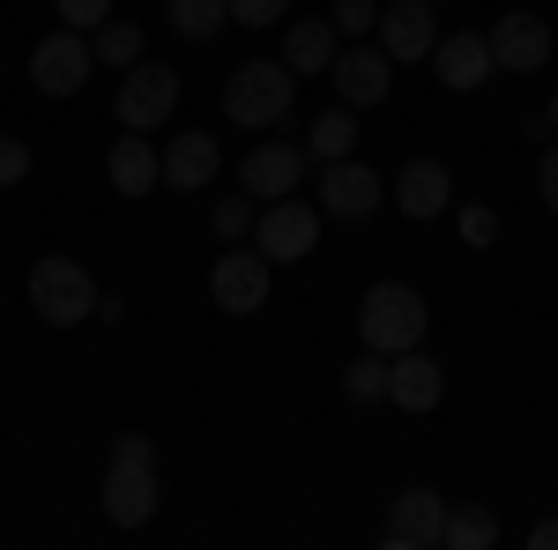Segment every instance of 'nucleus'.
<instances>
[{"instance_id": "obj_20", "label": "nucleus", "mask_w": 558, "mask_h": 550, "mask_svg": "<svg viewBox=\"0 0 558 550\" xmlns=\"http://www.w3.org/2000/svg\"><path fill=\"white\" fill-rule=\"evenodd\" d=\"M336 38H343V30L320 23V15H313V23H283V68H291V75H328L336 52H343Z\"/></svg>"}, {"instance_id": "obj_34", "label": "nucleus", "mask_w": 558, "mask_h": 550, "mask_svg": "<svg viewBox=\"0 0 558 550\" xmlns=\"http://www.w3.org/2000/svg\"><path fill=\"white\" fill-rule=\"evenodd\" d=\"M529 543H536V550H558V513H551V521H536V528H529Z\"/></svg>"}, {"instance_id": "obj_3", "label": "nucleus", "mask_w": 558, "mask_h": 550, "mask_svg": "<svg viewBox=\"0 0 558 550\" xmlns=\"http://www.w3.org/2000/svg\"><path fill=\"white\" fill-rule=\"evenodd\" d=\"M97 283H89V268L83 260H68V254H45L38 268H31V313H38L45 328H83L89 313H97Z\"/></svg>"}, {"instance_id": "obj_28", "label": "nucleus", "mask_w": 558, "mask_h": 550, "mask_svg": "<svg viewBox=\"0 0 558 550\" xmlns=\"http://www.w3.org/2000/svg\"><path fill=\"white\" fill-rule=\"evenodd\" d=\"M105 468H157V439H149V431H120Z\"/></svg>"}, {"instance_id": "obj_19", "label": "nucleus", "mask_w": 558, "mask_h": 550, "mask_svg": "<svg viewBox=\"0 0 558 550\" xmlns=\"http://www.w3.org/2000/svg\"><path fill=\"white\" fill-rule=\"evenodd\" d=\"M157 513V468H105V521L142 528Z\"/></svg>"}, {"instance_id": "obj_29", "label": "nucleus", "mask_w": 558, "mask_h": 550, "mask_svg": "<svg viewBox=\"0 0 558 550\" xmlns=\"http://www.w3.org/2000/svg\"><path fill=\"white\" fill-rule=\"evenodd\" d=\"M52 8H60V23H68V30H105V23H112V0H52Z\"/></svg>"}, {"instance_id": "obj_6", "label": "nucleus", "mask_w": 558, "mask_h": 550, "mask_svg": "<svg viewBox=\"0 0 558 550\" xmlns=\"http://www.w3.org/2000/svg\"><path fill=\"white\" fill-rule=\"evenodd\" d=\"M447 499L432 491V484H410V491H395V513H387V550H447Z\"/></svg>"}, {"instance_id": "obj_10", "label": "nucleus", "mask_w": 558, "mask_h": 550, "mask_svg": "<svg viewBox=\"0 0 558 550\" xmlns=\"http://www.w3.org/2000/svg\"><path fill=\"white\" fill-rule=\"evenodd\" d=\"M373 209H380V171H365L357 157L320 164V216H336V223H365Z\"/></svg>"}, {"instance_id": "obj_31", "label": "nucleus", "mask_w": 558, "mask_h": 550, "mask_svg": "<svg viewBox=\"0 0 558 550\" xmlns=\"http://www.w3.org/2000/svg\"><path fill=\"white\" fill-rule=\"evenodd\" d=\"M23 179H31V142L0 134V186H23Z\"/></svg>"}, {"instance_id": "obj_1", "label": "nucleus", "mask_w": 558, "mask_h": 550, "mask_svg": "<svg viewBox=\"0 0 558 550\" xmlns=\"http://www.w3.org/2000/svg\"><path fill=\"white\" fill-rule=\"evenodd\" d=\"M425 297L410 283H373L365 305H357V342L380 350V357H402V350H425Z\"/></svg>"}, {"instance_id": "obj_26", "label": "nucleus", "mask_w": 558, "mask_h": 550, "mask_svg": "<svg viewBox=\"0 0 558 550\" xmlns=\"http://www.w3.org/2000/svg\"><path fill=\"white\" fill-rule=\"evenodd\" d=\"M328 23H336L343 38H373V30H380V0H336Z\"/></svg>"}, {"instance_id": "obj_25", "label": "nucleus", "mask_w": 558, "mask_h": 550, "mask_svg": "<svg viewBox=\"0 0 558 550\" xmlns=\"http://www.w3.org/2000/svg\"><path fill=\"white\" fill-rule=\"evenodd\" d=\"M343 394L350 402H387V357L380 350H365V357L343 372Z\"/></svg>"}, {"instance_id": "obj_15", "label": "nucleus", "mask_w": 558, "mask_h": 550, "mask_svg": "<svg viewBox=\"0 0 558 550\" xmlns=\"http://www.w3.org/2000/svg\"><path fill=\"white\" fill-rule=\"evenodd\" d=\"M387 402L410 410V417H425V410L447 402V372L432 365L425 350H402V357H387Z\"/></svg>"}, {"instance_id": "obj_21", "label": "nucleus", "mask_w": 558, "mask_h": 550, "mask_svg": "<svg viewBox=\"0 0 558 550\" xmlns=\"http://www.w3.org/2000/svg\"><path fill=\"white\" fill-rule=\"evenodd\" d=\"M350 149H357V112H350V105L320 112L313 134H305V157H313V164H336V157H350Z\"/></svg>"}, {"instance_id": "obj_7", "label": "nucleus", "mask_w": 558, "mask_h": 550, "mask_svg": "<svg viewBox=\"0 0 558 550\" xmlns=\"http://www.w3.org/2000/svg\"><path fill=\"white\" fill-rule=\"evenodd\" d=\"M254 246L268 260H305L313 246H320V209L313 201H260V216H254Z\"/></svg>"}, {"instance_id": "obj_33", "label": "nucleus", "mask_w": 558, "mask_h": 550, "mask_svg": "<svg viewBox=\"0 0 558 550\" xmlns=\"http://www.w3.org/2000/svg\"><path fill=\"white\" fill-rule=\"evenodd\" d=\"M492 231H499L492 209H462V239H470V246H492Z\"/></svg>"}, {"instance_id": "obj_17", "label": "nucleus", "mask_w": 558, "mask_h": 550, "mask_svg": "<svg viewBox=\"0 0 558 550\" xmlns=\"http://www.w3.org/2000/svg\"><path fill=\"white\" fill-rule=\"evenodd\" d=\"M105 179H112V194H120V201H142V194H149V186H165V149H157V142H142V134H120V142H112V157H105Z\"/></svg>"}, {"instance_id": "obj_2", "label": "nucleus", "mask_w": 558, "mask_h": 550, "mask_svg": "<svg viewBox=\"0 0 558 550\" xmlns=\"http://www.w3.org/2000/svg\"><path fill=\"white\" fill-rule=\"evenodd\" d=\"M291 97H299V75L283 68V60H246V68H231V83H223V112L239 120V127H283L291 120Z\"/></svg>"}, {"instance_id": "obj_18", "label": "nucleus", "mask_w": 558, "mask_h": 550, "mask_svg": "<svg viewBox=\"0 0 558 550\" xmlns=\"http://www.w3.org/2000/svg\"><path fill=\"white\" fill-rule=\"evenodd\" d=\"M216 164H223V149H216V134H172L165 142V186H179V194H202L216 179Z\"/></svg>"}, {"instance_id": "obj_27", "label": "nucleus", "mask_w": 558, "mask_h": 550, "mask_svg": "<svg viewBox=\"0 0 558 550\" xmlns=\"http://www.w3.org/2000/svg\"><path fill=\"white\" fill-rule=\"evenodd\" d=\"M254 201H216L209 209V223H216V239H223V246H239V239H246V231H254Z\"/></svg>"}, {"instance_id": "obj_4", "label": "nucleus", "mask_w": 558, "mask_h": 550, "mask_svg": "<svg viewBox=\"0 0 558 550\" xmlns=\"http://www.w3.org/2000/svg\"><path fill=\"white\" fill-rule=\"evenodd\" d=\"M112 112H120V127H134V134L165 127V120L179 112V68H165V60H134V68H120Z\"/></svg>"}, {"instance_id": "obj_13", "label": "nucleus", "mask_w": 558, "mask_h": 550, "mask_svg": "<svg viewBox=\"0 0 558 550\" xmlns=\"http://www.w3.org/2000/svg\"><path fill=\"white\" fill-rule=\"evenodd\" d=\"M395 209L410 216V223H432L439 209H454V171L439 164V157H410V164L395 171Z\"/></svg>"}, {"instance_id": "obj_14", "label": "nucleus", "mask_w": 558, "mask_h": 550, "mask_svg": "<svg viewBox=\"0 0 558 550\" xmlns=\"http://www.w3.org/2000/svg\"><path fill=\"white\" fill-rule=\"evenodd\" d=\"M380 52L402 68V60H432V45H439V23H432V0H395L380 8Z\"/></svg>"}, {"instance_id": "obj_24", "label": "nucleus", "mask_w": 558, "mask_h": 550, "mask_svg": "<svg viewBox=\"0 0 558 550\" xmlns=\"http://www.w3.org/2000/svg\"><path fill=\"white\" fill-rule=\"evenodd\" d=\"M89 45H97L105 68H134V60H149V52H142V23H105V30H89Z\"/></svg>"}, {"instance_id": "obj_12", "label": "nucleus", "mask_w": 558, "mask_h": 550, "mask_svg": "<svg viewBox=\"0 0 558 550\" xmlns=\"http://www.w3.org/2000/svg\"><path fill=\"white\" fill-rule=\"evenodd\" d=\"M336 97H343L350 112H365V105H387V89H395V60H387L380 45H350L336 52Z\"/></svg>"}, {"instance_id": "obj_16", "label": "nucleus", "mask_w": 558, "mask_h": 550, "mask_svg": "<svg viewBox=\"0 0 558 550\" xmlns=\"http://www.w3.org/2000/svg\"><path fill=\"white\" fill-rule=\"evenodd\" d=\"M432 68H439V83L454 97H470V89L492 83V45H484V30H447L432 45Z\"/></svg>"}, {"instance_id": "obj_11", "label": "nucleus", "mask_w": 558, "mask_h": 550, "mask_svg": "<svg viewBox=\"0 0 558 550\" xmlns=\"http://www.w3.org/2000/svg\"><path fill=\"white\" fill-rule=\"evenodd\" d=\"M305 157L299 142H254L246 149V164H239V179H246V194L254 201H283V194H299V179H305Z\"/></svg>"}, {"instance_id": "obj_30", "label": "nucleus", "mask_w": 558, "mask_h": 550, "mask_svg": "<svg viewBox=\"0 0 558 550\" xmlns=\"http://www.w3.org/2000/svg\"><path fill=\"white\" fill-rule=\"evenodd\" d=\"M291 15V0H231V23H246V30H276Z\"/></svg>"}, {"instance_id": "obj_8", "label": "nucleus", "mask_w": 558, "mask_h": 550, "mask_svg": "<svg viewBox=\"0 0 558 550\" xmlns=\"http://www.w3.org/2000/svg\"><path fill=\"white\" fill-rule=\"evenodd\" d=\"M484 45H492V68H507V75H536V68H551V23L529 15V8H507V15L484 30Z\"/></svg>"}, {"instance_id": "obj_23", "label": "nucleus", "mask_w": 558, "mask_h": 550, "mask_svg": "<svg viewBox=\"0 0 558 550\" xmlns=\"http://www.w3.org/2000/svg\"><path fill=\"white\" fill-rule=\"evenodd\" d=\"M499 543V521L484 506H454L447 513V550H492Z\"/></svg>"}, {"instance_id": "obj_32", "label": "nucleus", "mask_w": 558, "mask_h": 550, "mask_svg": "<svg viewBox=\"0 0 558 550\" xmlns=\"http://www.w3.org/2000/svg\"><path fill=\"white\" fill-rule=\"evenodd\" d=\"M536 194H544V209L558 216V142H544V164H536Z\"/></svg>"}, {"instance_id": "obj_35", "label": "nucleus", "mask_w": 558, "mask_h": 550, "mask_svg": "<svg viewBox=\"0 0 558 550\" xmlns=\"http://www.w3.org/2000/svg\"><path fill=\"white\" fill-rule=\"evenodd\" d=\"M544 120H551V134H558V89H551V112H544Z\"/></svg>"}, {"instance_id": "obj_9", "label": "nucleus", "mask_w": 558, "mask_h": 550, "mask_svg": "<svg viewBox=\"0 0 558 550\" xmlns=\"http://www.w3.org/2000/svg\"><path fill=\"white\" fill-rule=\"evenodd\" d=\"M89 68H97V45H89L83 30H52V38L31 45V83H38L45 97H75V89L89 83Z\"/></svg>"}, {"instance_id": "obj_5", "label": "nucleus", "mask_w": 558, "mask_h": 550, "mask_svg": "<svg viewBox=\"0 0 558 550\" xmlns=\"http://www.w3.org/2000/svg\"><path fill=\"white\" fill-rule=\"evenodd\" d=\"M268 291H276V260L260 254V246H223L209 268V297L223 305V313H260L268 305Z\"/></svg>"}, {"instance_id": "obj_22", "label": "nucleus", "mask_w": 558, "mask_h": 550, "mask_svg": "<svg viewBox=\"0 0 558 550\" xmlns=\"http://www.w3.org/2000/svg\"><path fill=\"white\" fill-rule=\"evenodd\" d=\"M165 23H172L179 38L209 45L216 30H231V0H172V8H165Z\"/></svg>"}]
</instances>
